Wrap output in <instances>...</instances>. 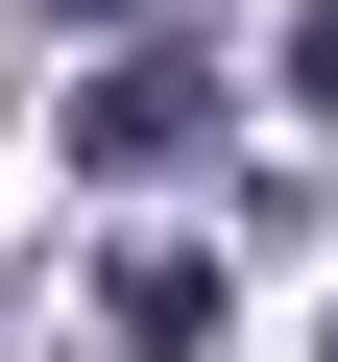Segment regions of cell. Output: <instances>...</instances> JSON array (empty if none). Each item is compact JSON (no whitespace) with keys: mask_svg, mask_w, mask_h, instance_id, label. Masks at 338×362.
<instances>
[{"mask_svg":"<svg viewBox=\"0 0 338 362\" xmlns=\"http://www.w3.org/2000/svg\"><path fill=\"white\" fill-rule=\"evenodd\" d=\"M194 121H218V73H194V49H121V73L73 97V169H169Z\"/></svg>","mask_w":338,"mask_h":362,"instance_id":"1","label":"cell"},{"mask_svg":"<svg viewBox=\"0 0 338 362\" xmlns=\"http://www.w3.org/2000/svg\"><path fill=\"white\" fill-rule=\"evenodd\" d=\"M121 338L194 362V338H218V266H194V242H121Z\"/></svg>","mask_w":338,"mask_h":362,"instance_id":"2","label":"cell"},{"mask_svg":"<svg viewBox=\"0 0 338 362\" xmlns=\"http://www.w3.org/2000/svg\"><path fill=\"white\" fill-rule=\"evenodd\" d=\"M290 97H314V121H338V0H314V25H290Z\"/></svg>","mask_w":338,"mask_h":362,"instance_id":"3","label":"cell"},{"mask_svg":"<svg viewBox=\"0 0 338 362\" xmlns=\"http://www.w3.org/2000/svg\"><path fill=\"white\" fill-rule=\"evenodd\" d=\"M73 25H121V0H73Z\"/></svg>","mask_w":338,"mask_h":362,"instance_id":"4","label":"cell"}]
</instances>
